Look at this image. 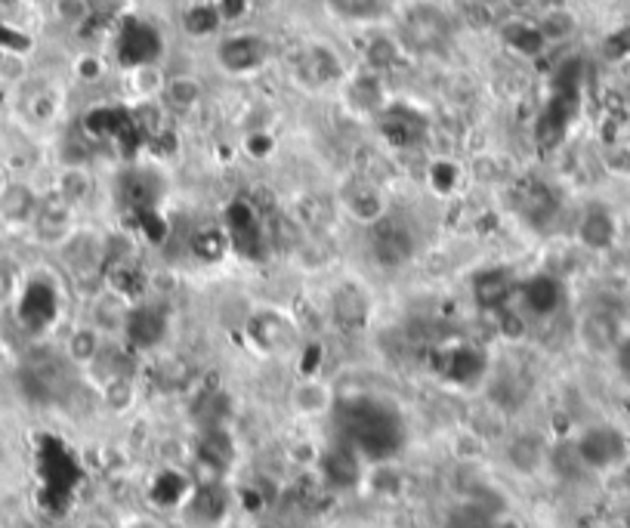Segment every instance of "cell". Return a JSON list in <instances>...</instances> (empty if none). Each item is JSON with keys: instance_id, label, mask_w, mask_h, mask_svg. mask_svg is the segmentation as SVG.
Returning <instances> with one entry per match:
<instances>
[{"instance_id": "cell-1", "label": "cell", "mask_w": 630, "mask_h": 528, "mask_svg": "<svg viewBox=\"0 0 630 528\" xmlns=\"http://www.w3.org/2000/svg\"><path fill=\"white\" fill-rule=\"evenodd\" d=\"M337 423H341V439L349 442L365 461L378 464L399 452L402 439H405V427L402 417L381 402V398H337Z\"/></svg>"}, {"instance_id": "cell-2", "label": "cell", "mask_w": 630, "mask_h": 528, "mask_svg": "<svg viewBox=\"0 0 630 528\" xmlns=\"http://www.w3.org/2000/svg\"><path fill=\"white\" fill-rule=\"evenodd\" d=\"M572 449L588 476H609L630 467V435L612 420H593L581 427L575 433Z\"/></svg>"}, {"instance_id": "cell-3", "label": "cell", "mask_w": 630, "mask_h": 528, "mask_svg": "<svg viewBox=\"0 0 630 528\" xmlns=\"http://www.w3.org/2000/svg\"><path fill=\"white\" fill-rule=\"evenodd\" d=\"M223 229L230 247L248 263H267L272 254V242H269L267 213L254 208L248 198H235L226 213H223Z\"/></svg>"}, {"instance_id": "cell-4", "label": "cell", "mask_w": 630, "mask_h": 528, "mask_svg": "<svg viewBox=\"0 0 630 528\" xmlns=\"http://www.w3.org/2000/svg\"><path fill=\"white\" fill-rule=\"evenodd\" d=\"M250 346L269 356H285L300 346V328L282 309H254L245 321Z\"/></svg>"}, {"instance_id": "cell-5", "label": "cell", "mask_w": 630, "mask_h": 528, "mask_svg": "<svg viewBox=\"0 0 630 528\" xmlns=\"http://www.w3.org/2000/svg\"><path fill=\"white\" fill-rule=\"evenodd\" d=\"M62 250V260L69 275L77 284H94L106 279V269H109V242L96 232L87 229H77L75 235L59 247Z\"/></svg>"}, {"instance_id": "cell-6", "label": "cell", "mask_w": 630, "mask_h": 528, "mask_svg": "<svg viewBox=\"0 0 630 528\" xmlns=\"http://www.w3.org/2000/svg\"><path fill=\"white\" fill-rule=\"evenodd\" d=\"M452 38V22L433 3H418L405 13L402 20V47L418 50V53H433L442 44Z\"/></svg>"}, {"instance_id": "cell-7", "label": "cell", "mask_w": 630, "mask_h": 528, "mask_svg": "<svg viewBox=\"0 0 630 528\" xmlns=\"http://www.w3.org/2000/svg\"><path fill=\"white\" fill-rule=\"evenodd\" d=\"M161 35L158 28L149 25L146 20H136V16H127L121 20L115 35V53L118 62L131 72V69H139V65H155L158 57H161Z\"/></svg>"}, {"instance_id": "cell-8", "label": "cell", "mask_w": 630, "mask_h": 528, "mask_svg": "<svg viewBox=\"0 0 630 528\" xmlns=\"http://www.w3.org/2000/svg\"><path fill=\"white\" fill-rule=\"evenodd\" d=\"M378 133L393 149H418L430 136V121H427V114L418 112L408 102H390L378 114Z\"/></svg>"}, {"instance_id": "cell-9", "label": "cell", "mask_w": 630, "mask_h": 528, "mask_svg": "<svg viewBox=\"0 0 630 528\" xmlns=\"http://www.w3.org/2000/svg\"><path fill=\"white\" fill-rule=\"evenodd\" d=\"M316 464H319V476H322V482H325L328 489H359L368 479V461L344 439H337L331 449L319 454Z\"/></svg>"}, {"instance_id": "cell-10", "label": "cell", "mask_w": 630, "mask_h": 528, "mask_svg": "<svg viewBox=\"0 0 630 528\" xmlns=\"http://www.w3.org/2000/svg\"><path fill=\"white\" fill-rule=\"evenodd\" d=\"M13 303H16V319L32 334L47 331L59 316V291L57 284L47 282V279H32V282L22 284Z\"/></svg>"}, {"instance_id": "cell-11", "label": "cell", "mask_w": 630, "mask_h": 528, "mask_svg": "<svg viewBox=\"0 0 630 528\" xmlns=\"http://www.w3.org/2000/svg\"><path fill=\"white\" fill-rule=\"evenodd\" d=\"M269 40L257 32L226 35L217 44V62L226 75H254L267 65Z\"/></svg>"}, {"instance_id": "cell-12", "label": "cell", "mask_w": 630, "mask_h": 528, "mask_svg": "<svg viewBox=\"0 0 630 528\" xmlns=\"http://www.w3.org/2000/svg\"><path fill=\"white\" fill-rule=\"evenodd\" d=\"M168 328H171V321H168L164 306H158V303H134L121 340H124L127 349L152 353V349H158V346L164 343Z\"/></svg>"}, {"instance_id": "cell-13", "label": "cell", "mask_w": 630, "mask_h": 528, "mask_svg": "<svg viewBox=\"0 0 630 528\" xmlns=\"http://www.w3.org/2000/svg\"><path fill=\"white\" fill-rule=\"evenodd\" d=\"M75 210V205H69L59 192L40 195V208L28 229L35 232V238H38L40 245L62 247L77 232Z\"/></svg>"}, {"instance_id": "cell-14", "label": "cell", "mask_w": 630, "mask_h": 528, "mask_svg": "<svg viewBox=\"0 0 630 528\" xmlns=\"http://www.w3.org/2000/svg\"><path fill=\"white\" fill-rule=\"evenodd\" d=\"M625 334H628V328H625L621 316L606 306H593L578 319V340L593 356H612Z\"/></svg>"}, {"instance_id": "cell-15", "label": "cell", "mask_w": 630, "mask_h": 528, "mask_svg": "<svg viewBox=\"0 0 630 528\" xmlns=\"http://www.w3.org/2000/svg\"><path fill=\"white\" fill-rule=\"evenodd\" d=\"M183 519L192 528H217L226 513H230V491L223 486V479H208V482H195V489L186 498V504L180 507Z\"/></svg>"}, {"instance_id": "cell-16", "label": "cell", "mask_w": 630, "mask_h": 528, "mask_svg": "<svg viewBox=\"0 0 630 528\" xmlns=\"http://www.w3.org/2000/svg\"><path fill=\"white\" fill-rule=\"evenodd\" d=\"M371 316H374V300L365 284L341 282L331 291V319L337 328L359 334L371 324Z\"/></svg>"}, {"instance_id": "cell-17", "label": "cell", "mask_w": 630, "mask_h": 528, "mask_svg": "<svg viewBox=\"0 0 630 528\" xmlns=\"http://www.w3.org/2000/svg\"><path fill=\"white\" fill-rule=\"evenodd\" d=\"M415 235H411V229L399 223V220H393L390 213L383 217L381 223H374L371 226V250H374V257H378V263L383 269H399L405 266L411 257H415Z\"/></svg>"}, {"instance_id": "cell-18", "label": "cell", "mask_w": 630, "mask_h": 528, "mask_svg": "<svg viewBox=\"0 0 630 528\" xmlns=\"http://www.w3.org/2000/svg\"><path fill=\"white\" fill-rule=\"evenodd\" d=\"M516 291H519V282L510 266H489L473 279V300L482 312L504 316L514 303Z\"/></svg>"}, {"instance_id": "cell-19", "label": "cell", "mask_w": 630, "mask_h": 528, "mask_svg": "<svg viewBox=\"0 0 630 528\" xmlns=\"http://www.w3.org/2000/svg\"><path fill=\"white\" fill-rule=\"evenodd\" d=\"M436 371L448 383H455V386H477L479 380L485 378V371H489V359L473 343L445 346V349L436 353Z\"/></svg>"}, {"instance_id": "cell-20", "label": "cell", "mask_w": 630, "mask_h": 528, "mask_svg": "<svg viewBox=\"0 0 630 528\" xmlns=\"http://www.w3.org/2000/svg\"><path fill=\"white\" fill-rule=\"evenodd\" d=\"M618 235H621V223H618L615 210L606 205H588L581 210L578 226H575L578 245L588 247L593 254H606L618 245Z\"/></svg>"}, {"instance_id": "cell-21", "label": "cell", "mask_w": 630, "mask_h": 528, "mask_svg": "<svg viewBox=\"0 0 630 528\" xmlns=\"http://www.w3.org/2000/svg\"><path fill=\"white\" fill-rule=\"evenodd\" d=\"M341 205L362 226H374L390 213V205H386V195L381 192V186L371 183V180H362V176L346 183L344 192H341Z\"/></svg>"}, {"instance_id": "cell-22", "label": "cell", "mask_w": 630, "mask_h": 528, "mask_svg": "<svg viewBox=\"0 0 630 528\" xmlns=\"http://www.w3.org/2000/svg\"><path fill=\"white\" fill-rule=\"evenodd\" d=\"M297 77L319 90V87L344 81V62L328 44H309L297 57Z\"/></svg>"}, {"instance_id": "cell-23", "label": "cell", "mask_w": 630, "mask_h": 528, "mask_svg": "<svg viewBox=\"0 0 630 528\" xmlns=\"http://www.w3.org/2000/svg\"><path fill=\"white\" fill-rule=\"evenodd\" d=\"M40 208V195L25 180H10L0 186V223L3 226H32Z\"/></svg>"}, {"instance_id": "cell-24", "label": "cell", "mask_w": 630, "mask_h": 528, "mask_svg": "<svg viewBox=\"0 0 630 528\" xmlns=\"http://www.w3.org/2000/svg\"><path fill=\"white\" fill-rule=\"evenodd\" d=\"M514 205L522 213V220H529L535 226L554 220V213L559 210L556 192L544 180H522V183H516Z\"/></svg>"}, {"instance_id": "cell-25", "label": "cell", "mask_w": 630, "mask_h": 528, "mask_svg": "<svg viewBox=\"0 0 630 528\" xmlns=\"http://www.w3.org/2000/svg\"><path fill=\"white\" fill-rule=\"evenodd\" d=\"M287 405H291V412L297 417H325L337 408V396H334L331 383L309 374V378H304L291 390Z\"/></svg>"}, {"instance_id": "cell-26", "label": "cell", "mask_w": 630, "mask_h": 528, "mask_svg": "<svg viewBox=\"0 0 630 528\" xmlns=\"http://www.w3.org/2000/svg\"><path fill=\"white\" fill-rule=\"evenodd\" d=\"M198 464L210 472V479H223V472L230 470L235 461V442L226 427H213V430H201L198 449H195Z\"/></svg>"}, {"instance_id": "cell-27", "label": "cell", "mask_w": 630, "mask_h": 528, "mask_svg": "<svg viewBox=\"0 0 630 528\" xmlns=\"http://www.w3.org/2000/svg\"><path fill=\"white\" fill-rule=\"evenodd\" d=\"M131 306L134 303L127 297H121L118 291L106 287L94 297V306H90V324L102 337H115V334H124V324H127V316H131Z\"/></svg>"}, {"instance_id": "cell-28", "label": "cell", "mask_w": 630, "mask_h": 528, "mask_svg": "<svg viewBox=\"0 0 630 528\" xmlns=\"http://www.w3.org/2000/svg\"><path fill=\"white\" fill-rule=\"evenodd\" d=\"M519 294H522V303L526 309L538 316V319H551L556 309L566 300V291H563V282L556 275H532L526 284H519Z\"/></svg>"}, {"instance_id": "cell-29", "label": "cell", "mask_w": 630, "mask_h": 528, "mask_svg": "<svg viewBox=\"0 0 630 528\" xmlns=\"http://www.w3.org/2000/svg\"><path fill=\"white\" fill-rule=\"evenodd\" d=\"M501 40H504V47L507 50H514L516 57H541L544 53V47H547V40L541 35V28H538L535 20H529V16H514V20H507L501 25Z\"/></svg>"}, {"instance_id": "cell-30", "label": "cell", "mask_w": 630, "mask_h": 528, "mask_svg": "<svg viewBox=\"0 0 630 528\" xmlns=\"http://www.w3.org/2000/svg\"><path fill=\"white\" fill-rule=\"evenodd\" d=\"M192 489H195V479H192V476H186V472L168 467V470H161L152 479L149 498H152L155 507L180 509L183 504H186V498L192 494Z\"/></svg>"}, {"instance_id": "cell-31", "label": "cell", "mask_w": 630, "mask_h": 528, "mask_svg": "<svg viewBox=\"0 0 630 528\" xmlns=\"http://www.w3.org/2000/svg\"><path fill=\"white\" fill-rule=\"evenodd\" d=\"M102 349H106V337L87 321V324L72 328V334L65 340V349H62V353H65V359L72 361L75 368H90V365L102 356Z\"/></svg>"}, {"instance_id": "cell-32", "label": "cell", "mask_w": 630, "mask_h": 528, "mask_svg": "<svg viewBox=\"0 0 630 528\" xmlns=\"http://www.w3.org/2000/svg\"><path fill=\"white\" fill-rule=\"evenodd\" d=\"M205 99V84L201 77L195 75H171L164 84V94H161V106L168 112H192L198 109Z\"/></svg>"}, {"instance_id": "cell-33", "label": "cell", "mask_w": 630, "mask_h": 528, "mask_svg": "<svg viewBox=\"0 0 630 528\" xmlns=\"http://www.w3.org/2000/svg\"><path fill=\"white\" fill-rule=\"evenodd\" d=\"M393 3L396 0H325V7L337 20L356 22V25L381 22L383 16L393 13Z\"/></svg>"}, {"instance_id": "cell-34", "label": "cell", "mask_w": 630, "mask_h": 528, "mask_svg": "<svg viewBox=\"0 0 630 528\" xmlns=\"http://www.w3.org/2000/svg\"><path fill=\"white\" fill-rule=\"evenodd\" d=\"M349 99H353V106H356V109H362V112L378 118V114L390 106V99H386V87H383V75L371 72V69L362 72V75L349 84Z\"/></svg>"}, {"instance_id": "cell-35", "label": "cell", "mask_w": 630, "mask_h": 528, "mask_svg": "<svg viewBox=\"0 0 630 528\" xmlns=\"http://www.w3.org/2000/svg\"><path fill=\"white\" fill-rule=\"evenodd\" d=\"M535 22L538 28H541V35H544V40H547V47L575 38V32H578V16H575L569 7H563V3L544 7L535 16Z\"/></svg>"}, {"instance_id": "cell-36", "label": "cell", "mask_w": 630, "mask_h": 528, "mask_svg": "<svg viewBox=\"0 0 630 528\" xmlns=\"http://www.w3.org/2000/svg\"><path fill=\"white\" fill-rule=\"evenodd\" d=\"M94 189H96V180L90 170L84 168V164H65V168L59 170L57 189L53 192H59L69 205L81 208V205H87V201H90Z\"/></svg>"}, {"instance_id": "cell-37", "label": "cell", "mask_w": 630, "mask_h": 528, "mask_svg": "<svg viewBox=\"0 0 630 528\" xmlns=\"http://www.w3.org/2000/svg\"><path fill=\"white\" fill-rule=\"evenodd\" d=\"M152 380L155 386L164 390V393H183V390L192 386L195 371H192V365L183 356H161V359L155 361Z\"/></svg>"}, {"instance_id": "cell-38", "label": "cell", "mask_w": 630, "mask_h": 528, "mask_svg": "<svg viewBox=\"0 0 630 528\" xmlns=\"http://www.w3.org/2000/svg\"><path fill=\"white\" fill-rule=\"evenodd\" d=\"M547 457L551 452L544 449V442H541V435H516L514 442H510V449H507V461H510V467L519 472H538L544 464H547Z\"/></svg>"}, {"instance_id": "cell-39", "label": "cell", "mask_w": 630, "mask_h": 528, "mask_svg": "<svg viewBox=\"0 0 630 528\" xmlns=\"http://www.w3.org/2000/svg\"><path fill=\"white\" fill-rule=\"evenodd\" d=\"M402 59H405V47H402L399 38H390V35H374L365 47V65L378 75L393 72Z\"/></svg>"}, {"instance_id": "cell-40", "label": "cell", "mask_w": 630, "mask_h": 528, "mask_svg": "<svg viewBox=\"0 0 630 528\" xmlns=\"http://www.w3.org/2000/svg\"><path fill=\"white\" fill-rule=\"evenodd\" d=\"M226 250H232V247L230 238H226V229L223 226L201 229V232H195V238H192V254H195L201 263H217V260H223Z\"/></svg>"}, {"instance_id": "cell-41", "label": "cell", "mask_w": 630, "mask_h": 528, "mask_svg": "<svg viewBox=\"0 0 630 528\" xmlns=\"http://www.w3.org/2000/svg\"><path fill=\"white\" fill-rule=\"evenodd\" d=\"M220 10H217V3L210 0V3H192L189 10L183 13V28L189 32L192 38H210L217 28H220Z\"/></svg>"}, {"instance_id": "cell-42", "label": "cell", "mask_w": 630, "mask_h": 528, "mask_svg": "<svg viewBox=\"0 0 630 528\" xmlns=\"http://www.w3.org/2000/svg\"><path fill=\"white\" fill-rule=\"evenodd\" d=\"M164 84H168V75L161 72V65H139V69H131V87L134 94L143 99V102H155L164 94Z\"/></svg>"}, {"instance_id": "cell-43", "label": "cell", "mask_w": 630, "mask_h": 528, "mask_svg": "<svg viewBox=\"0 0 630 528\" xmlns=\"http://www.w3.org/2000/svg\"><path fill=\"white\" fill-rule=\"evenodd\" d=\"M497 516L489 507H482L479 501H467L460 504L452 516H448V526L445 528H492Z\"/></svg>"}, {"instance_id": "cell-44", "label": "cell", "mask_w": 630, "mask_h": 528, "mask_svg": "<svg viewBox=\"0 0 630 528\" xmlns=\"http://www.w3.org/2000/svg\"><path fill=\"white\" fill-rule=\"evenodd\" d=\"M427 176H430V186L440 192V195H455L460 183V168L455 161H448V158H440V161H433L430 170H427Z\"/></svg>"}, {"instance_id": "cell-45", "label": "cell", "mask_w": 630, "mask_h": 528, "mask_svg": "<svg viewBox=\"0 0 630 528\" xmlns=\"http://www.w3.org/2000/svg\"><path fill=\"white\" fill-rule=\"evenodd\" d=\"M102 398H106V405H109V408H115V412L131 408L136 398L134 380L127 378V374H121V378H109L106 380V386H102Z\"/></svg>"}, {"instance_id": "cell-46", "label": "cell", "mask_w": 630, "mask_h": 528, "mask_svg": "<svg viewBox=\"0 0 630 528\" xmlns=\"http://www.w3.org/2000/svg\"><path fill=\"white\" fill-rule=\"evenodd\" d=\"M53 13H57L59 22H65V25H72V28H81V25L96 20L90 0H57V3H53Z\"/></svg>"}, {"instance_id": "cell-47", "label": "cell", "mask_w": 630, "mask_h": 528, "mask_svg": "<svg viewBox=\"0 0 630 528\" xmlns=\"http://www.w3.org/2000/svg\"><path fill=\"white\" fill-rule=\"evenodd\" d=\"M245 151H248L254 161H263V158H269L272 151H275V136L267 131H254L245 136Z\"/></svg>"}, {"instance_id": "cell-48", "label": "cell", "mask_w": 630, "mask_h": 528, "mask_svg": "<svg viewBox=\"0 0 630 528\" xmlns=\"http://www.w3.org/2000/svg\"><path fill=\"white\" fill-rule=\"evenodd\" d=\"M20 279H16V269L7 263V260H0V303H10L16 300V294H20Z\"/></svg>"}, {"instance_id": "cell-49", "label": "cell", "mask_w": 630, "mask_h": 528, "mask_svg": "<svg viewBox=\"0 0 630 528\" xmlns=\"http://www.w3.org/2000/svg\"><path fill=\"white\" fill-rule=\"evenodd\" d=\"M75 75L81 77V81H99V77L106 75V62L99 57H94V53H84V57L77 59L75 62Z\"/></svg>"}, {"instance_id": "cell-50", "label": "cell", "mask_w": 630, "mask_h": 528, "mask_svg": "<svg viewBox=\"0 0 630 528\" xmlns=\"http://www.w3.org/2000/svg\"><path fill=\"white\" fill-rule=\"evenodd\" d=\"M612 361H615V371H618V378L625 380L630 386V331L621 337V343L615 346V353H612Z\"/></svg>"}, {"instance_id": "cell-51", "label": "cell", "mask_w": 630, "mask_h": 528, "mask_svg": "<svg viewBox=\"0 0 630 528\" xmlns=\"http://www.w3.org/2000/svg\"><path fill=\"white\" fill-rule=\"evenodd\" d=\"M213 3H217V10H220L223 22L238 20V16L248 10V0H213Z\"/></svg>"}, {"instance_id": "cell-52", "label": "cell", "mask_w": 630, "mask_h": 528, "mask_svg": "<svg viewBox=\"0 0 630 528\" xmlns=\"http://www.w3.org/2000/svg\"><path fill=\"white\" fill-rule=\"evenodd\" d=\"M121 528H164L155 516H131Z\"/></svg>"}, {"instance_id": "cell-53", "label": "cell", "mask_w": 630, "mask_h": 528, "mask_svg": "<svg viewBox=\"0 0 630 528\" xmlns=\"http://www.w3.org/2000/svg\"><path fill=\"white\" fill-rule=\"evenodd\" d=\"M492 528H519V523H516V519H501V516H497L495 523H492Z\"/></svg>"}, {"instance_id": "cell-54", "label": "cell", "mask_w": 630, "mask_h": 528, "mask_svg": "<svg viewBox=\"0 0 630 528\" xmlns=\"http://www.w3.org/2000/svg\"><path fill=\"white\" fill-rule=\"evenodd\" d=\"M20 0H0V7H16Z\"/></svg>"}, {"instance_id": "cell-55", "label": "cell", "mask_w": 630, "mask_h": 528, "mask_svg": "<svg viewBox=\"0 0 630 528\" xmlns=\"http://www.w3.org/2000/svg\"><path fill=\"white\" fill-rule=\"evenodd\" d=\"M538 3H544V7H551V0H538Z\"/></svg>"}]
</instances>
